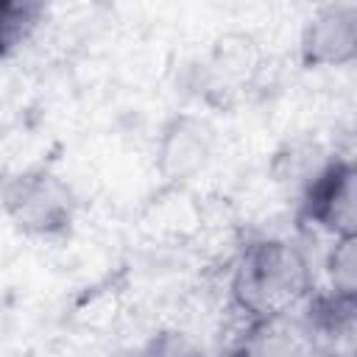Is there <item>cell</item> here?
<instances>
[{
  "mask_svg": "<svg viewBox=\"0 0 357 357\" xmlns=\"http://www.w3.org/2000/svg\"><path fill=\"white\" fill-rule=\"evenodd\" d=\"M315 276L301 245L265 237L248 243L231 271V296L245 318L298 312L312 301Z\"/></svg>",
  "mask_w": 357,
  "mask_h": 357,
  "instance_id": "cell-1",
  "label": "cell"
},
{
  "mask_svg": "<svg viewBox=\"0 0 357 357\" xmlns=\"http://www.w3.org/2000/svg\"><path fill=\"white\" fill-rule=\"evenodd\" d=\"M3 204L11 223L33 237H50L73 223V190L50 170H25L6 181Z\"/></svg>",
  "mask_w": 357,
  "mask_h": 357,
  "instance_id": "cell-2",
  "label": "cell"
},
{
  "mask_svg": "<svg viewBox=\"0 0 357 357\" xmlns=\"http://www.w3.org/2000/svg\"><path fill=\"white\" fill-rule=\"evenodd\" d=\"M307 218L332 240L357 237V159L324 167L307 195Z\"/></svg>",
  "mask_w": 357,
  "mask_h": 357,
  "instance_id": "cell-3",
  "label": "cell"
},
{
  "mask_svg": "<svg viewBox=\"0 0 357 357\" xmlns=\"http://www.w3.org/2000/svg\"><path fill=\"white\" fill-rule=\"evenodd\" d=\"M318 349L310 315L284 312L268 318H245L229 357H307Z\"/></svg>",
  "mask_w": 357,
  "mask_h": 357,
  "instance_id": "cell-4",
  "label": "cell"
},
{
  "mask_svg": "<svg viewBox=\"0 0 357 357\" xmlns=\"http://www.w3.org/2000/svg\"><path fill=\"white\" fill-rule=\"evenodd\" d=\"M357 59V3H329L312 11L301 31L307 67H340Z\"/></svg>",
  "mask_w": 357,
  "mask_h": 357,
  "instance_id": "cell-5",
  "label": "cell"
},
{
  "mask_svg": "<svg viewBox=\"0 0 357 357\" xmlns=\"http://www.w3.org/2000/svg\"><path fill=\"white\" fill-rule=\"evenodd\" d=\"M212 151V128L198 117H176L159 139V173L167 181L192 176Z\"/></svg>",
  "mask_w": 357,
  "mask_h": 357,
  "instance_id": "cell-6",
  "label": "cell"
},
{
  "mask_svg": "<svg viewBox=\"0 0 357 357\" xmlns=\"http://www.w3.org/2000/svg\"><path fill=\"white\" fill-rule=\"evenodd\" d=\"M324 279L332 298L357 301V237L332 240L324 259Z\"/></svg>",
  "mask_w": 357,
  "mask_h": 357,
  "instance_id": "cell-7",
  "label": "cell"
},
{
  "mask_svg": "<svg viewBox=\"0 0 357 357\" xmlns=\"http://www.w3.org/2000/svg\"><path fill=\"white\" fill-rule=\"evenodd\" d=\"M42 14H45V8L39 3H3V11H0V45H3L6 56L31 36V31L39 25Z\"/></svg>",
  "mask_w": 357,
  "mask_h": 357,
  "instance_id": "cell-8",
  "label": "cell"
},
{
  "mask_svg": "<svg viewBox=\"0 0 357 357\" xmlns=\"http://www.w3.org/2000/svg\"><path fill=\"white\" fill-rule=\"evenodd\" d=\"M142 357H206L204 346L190 337L187 332H178V329H167V332H159Z\"/></svg>",
  "mask_w": 357,
  "mask_h": 357,
  "instance_id": "cell-9",
  "label": "cell"
},
{
  "mask_svg": "<svg viewBox=\"0 0 357 357\" xmlns=\"http://www.w3.org/2000/svg\"><path fill=\"white\" fill-rule=\"evenodd\" d=\"M307 357H337V354H335V351H329V349H321V346H318V349H315V351H310Z\"/></svg>",
  "mask_w": 357,
  "mask_h": 357,
  "instance_id": "cell-10",
  "label": "cell"
}]
</instances>
